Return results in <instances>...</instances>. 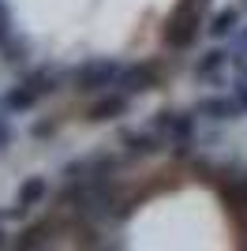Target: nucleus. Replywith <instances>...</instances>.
<instances>
[{
    "label": "nucleus",
    "instance_id": "f257e3e1",
    "mask_svg": "<svg viewBox=\"0 0 247 251\" xmlns=\"http://www.w3.org/2000/svg\"><path fill=\"white\" fill-rule=\"evenodd\" d=\"M60 79H64L60 68H49V64L30 68V72L23 75L19 83L8 90V94H4V109H8V113H30V109H34L45 94L60 90Z\"/></svg>",
    "mask_w": 247,
    "mask_h": 251
},
{
    "label": "nucleus",
    "instance_id": "f03ea898",
    "mask_svg": "<svg viewBox=\"0 0 247 251\" xmlns=\"http://www.w3.org/2000/svg\"><path fill=\"white\" fill-rule=\"evenodd\" d=\"M120 75H124V64L116 60H82L68 72V79L79 94H105V90H116Z\"/></svg>",
    "mask_w": 247,
    "mask_h": 251
},
{
    "label": "nucleus",
    "instance_id": "7ed1b4c3",
    "mask_svg": "<svg viewBox=\"0 0 247 251\" xmlns=\"http://www.w3.org/2000/svg\"><path fill=\"white\" fill-rule=\"evenodd\" d=\"M198 30H202V4L198 0H180L176 11L169 15V26H165V45L173 52H184L195 45Z\"/></svg>",
    "mask_w": 247,
    "mask_h": 251
},
{
    "label": "nucleus",
    "instance_id": "20e7f679",
    "mask_svg": "<svg viewBox=\"0 0 247 251\" xmlns=\"http://www.w3.org/2000/svg\"><path fill=\"white\" fill-rule=\"evenodd\" d=\"M195 120L198 116L191 113H176V109H161V113L154 116V127L165 135V143L176 150V154L184 157L187 150L195 147Z\"/></svg>",
    "mask_w": 247,
    "mask_h": 251
},
{
    "label": "nucleus",
    "instance_id": "39448f33",
    "mask_svg": "<svg viewBox=\"0 0 247 251\" xmlns=\"http://www.w3.org/2000/svg\"><path fill=\"white\" fill-rule=\"evenodd\" d=\"M120 165V157L109 154V150H94L86 157H75L64 165V180H86V184H109Z\"/></svg>",
    "mask_w": 247,
    "mask_h": 251
},
{
    "label": "nucleus",
    "instance_id": "423d86ee",
    "mask_svg": "<svg viewBox=\"0 0 247 251\" xmlns=\"http://www.w3.org/2000/svg\"><path fill=\"white\" fill-rule=\"evenodd\" d=\"M161 79H165V68L157 60L124 64V75H120V83H116V90H124L127 98H135V94H146V90H157Z\"/></svg>",
    "mask_w": 247,
    "mask_h": 251
},
{
    "label": "nucleus",
    "instance_id": "0eeeda50",
    "mask_svg": "<svg viewBox=\"0 0 247 251\" xmlns=\"http://www.w3.org/2000/svg\"><path fill=\"white\" fill-rule=\"evenodd\" d=\"M45 199H49V176H26V180L19 184V191H15V206L4 210V221H8V218H26V214H34Z\"/></svg>",
    "mask_w": 247,
    "mask_h": 251
},
{
    "label": "nucleus",
    "instance_id": "6e6552de",
    "mask_svg": "<svg viewBox=\"0 0 247 251\" xmlns=\"http://www.w3.org/2000/svg\"><path fill=\"white\" fill-rule=\"evenodd\" d=\"M247 109L236 94H206L195 101V116L202 120H214V124H225V120H240Z\"/></svg>",
    "mask_w": 247,
    "mask_h": 251
},
{
    "label": "nucleus",
    "instance_id": "1a4fd4ad",
    "mask_svg": "<svg viewBox=\"0 0 247 251\" xmlns=\"http://www.w3.org/2000/svg\"><path fill=\"white\" fill-rule=\"evenodd\" d=\"M120 143H124V154L127 157H154L161 150H169V143H165V135L157 127L154 131H124Z\"/></svg>",
    "mask_w": 247,
    "mask_h": 251
},
{
    "label": "nucleus",
    "instance_id": "9d476101",
    "mask_svg": "<svg viewBox=\"0 0 247 251\" xmlns=\"http://www.w3.org/2000/svg\"><path fill=\"white\" fill-rule=\"evenodd\" d=\"M124 113H127V94L124 90H105V94H98V101H90L86 120L90 124H105V120H120Z\"/></svg>",
    "mask_w": 247,
    "mask_h": 251
},
{
    "label": "nucleus",
    "instance_id": "9b49d317",
    "mask_svg": "<svg viewBox=\"0 0 247 251\" xmlns=\"http://www.w3.org/2000/svg\"><path fill=\"white\" fill-rule=\"evenodd\" d=\"M0 52L8 64H23L26 60V42H19V34L11 30V11L8 4L0 0Z\"/></svg>",
    "mask_w": 247,
    "mask_h": 251
},
{
    "label": "nucleus",
    "instance_id": "f8f14e48",
    "mask_svg": "<svg viewBox=\"0 0 247 251\" xmlns=\"http://www.w3.org/2000/svg\"><path fill=\"white\" fill-rule=\"evenodd\" d=\"M206 34H210L214 42H225V38L240 34V8H221L214 19L206 23Z\"/></svg>",
    "mask_w": 247,
    "mask_h": 251
},
{
    "label": "nucleus",
    "instance_id": "ddd939ff",
    "mask_svg": "<svg viewBox=\"0 0 247 251\" xmlns=\"http://www.w3.org/2000/svg\"><path fill=\"white\" fill-rule=\"evenodd\" d=\"M228 56H232V52H228V49H221V45L206 49L202 56L195 60V75H198V79H214V75H217V72H221V68L228 64Z\"/></svg>",
    "mask_w": 247,
    "mask_h": 251
},
{
    "label": "nucleus",
    "instance_id": "4468645a",
    "mask_svg": "<svg viewBox=\"0 0 247 251\" xmlns=\"http://www.w3.org/2000/svg\"><path fill=\"white\" fill-rule=\"evenodd\" d=\"M30 135L34 139H52L56 135V124H52V120H38V124L30 127Z\"/></svg>",
    "mask_w": 247,
    "mask_h": 251
},
{
    "label": "nucleus",
    "instance_id": "2eb2a0df",
    "mask_svg": "<svg viewBox=\"0 0 247 251\" xmlns=\"http://www.w3.org/2000/svg\"><path fill=\"white\" fill-rule=\"evenodd\" d=\"M11 135H15V131H11V120L0 113V150H8V147H11Z\"/></svg>",
    "mask_w": 247,
    "mask_h": 251
},
{
    "label": "nucleus",
    "instance_id": "dca6fc26",
    "mask_svg": "<svg viewBox=\"0 0 247 251\" xmlns=\"http://www.w3.org/2000/svg\"><path fill=\"white\" fill-rule=\"evenodd\" d=\"M232 94H236L240 101H244V109H247V72H240V75H236V86H232Z\"/></svg>",
    "mask_w": 247,
    "mask_h": 251
},
{
    "label": "nucleus",
    "instance_id": "f3484780",
    "mask_svg": "<svg viewBox=\"0 0 247 251\" xmlns=\"http://www.w3.org/2000/svg\"><path fill=\"white\" fill-rule=\"evenodd\" d=\"M0 248H8V240H4V232H0Z\"/></svg>",
    "mask_w": 247,
    "mask_h": 251
},
{
    "label": "nucleus",
    "instance_id": "a211bd4d",
    "mask_svg": "<svg viewBox=\"0 0 247 251\" xmlns=\"http://www.w3.org/2000/svg\"><path fill=\"white\" fill-rule=\"evenodd\" d=\"M240 38H244V45H247V30H244V34H240Z\"/></svg>",
    "mask_w": 247,
    "mask_h": 251
},
{
    "label": "nucleus",
    "instance_id": "6ab92c4d",
    "mask_svg": "<svg viewBox=\"0 0 247 251\" xmlns=\"http://www.w3.org/2000/svg\"><path fill=\"white\" fill-rule=\"evenodd\" d=\"M198 4H202V8H206V0H198Z\"/></svg>",
    "mask_w": 247,
    "mask_h": 251
}]
</instances>
